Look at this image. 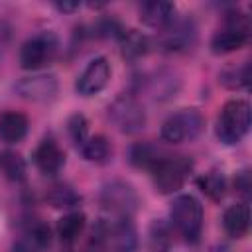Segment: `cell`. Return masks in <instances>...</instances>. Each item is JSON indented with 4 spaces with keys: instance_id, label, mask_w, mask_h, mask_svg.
Wrapping results in <instances>:
<instances>
[{
    "instance_id": "cell-12",
    "label": "cell",
    "mask_w": 252,
    "mask_h": 252,
    "mask_svg": "<svg viewBox=\"0 0 252 252\" xmlns=\"http://www.w3.org/2000/svg\"><path fill=\"white\" fill-rule=\"evenodd\" d=\"M106 242L112 252H134L138 246L136 228L132 217H116L110 224L106 222Z\"/></svg>"
},
{
    "instance_id": "cell-13",
    "label": "cell",
    "mask_w": 252,
    "mask_h": 252,
    "mask_svg": "<svg viewBox=\"0 0 252 252\" xmlns=\"http://www.w3.org/2000/svg\"><path fill=\"white\" fill-rule=\"evenodd\" d=\"M33 163L45 175H55L65 165V152L53 138H43L33 150Z\"/></svg>"
},
{
    "instance_id": "cell-18",
    "label": "cell",
    "mask_w": 252,
    "mask_h": 252,
    "mask_svg": "<svg viewBox=\"0 0 252 252\" xmlns=\"http://www.w3.org/2000/svg\"><path fill=\"white\" fill-rule=\"evenodd\" d=\"M83 158L87 161H93V163H106L110 158H112V146L108 142L106 136L102 134H94V136H89L81 146H79Z\"/></svg>"
},
{
    "instance_id": "cell-1",
    "label": "cell",
    "mask_w": 252,
    "mask_h": 252,
    "mask_svg": "<svg viewBox=\"0 0 252 252\" xmlns=\"http://www.w3.org/2000/svg\"><path fill=\"white\" fill-rule=\"evenodd\" d=\"M250 122H252V114L248 100L244 98L226 100L217 118V138L224 146H234L248 134Z\"/></svg>"
},
{
    "instance_id": "cell-26",
    "label": "cell",
    "mask_w": 252,
    "mask_h": 252,
    "mask_svg": "<svg viewBox=\"0 0 252 252\" xmlns=\"http://www.w3.org/2000/svg\"><path fill=\"white\" fill-rule=\"evenodd\" d=\"M120 39H122L124 57H140L148 51V39L144 35H140L138 32H134V30H128V32L124 30Z\"/></svg>"
},
{
    "instance_id": "cell-14",
    "label": "cell",
    "mask_w": 252,
    "mask_h": 252,
    "mask_svg": "<svg viewBox=\"0 0 252 252\" xmlns=\"http://www.w3.org/2000/svg\"><path fill=\"white\" fill-rule=\"evenodd\" d=\"M51 246V230L45 222L28 224L12 246V252H47Z\"/></svg>"
},
{
    "instance_id": "cell-8",
    "label": "cell",
    "mask_w": 252,
    "mask_h": 252,
    "mask_svg": "<svg viewBox=\"0 0 252 252\" xmlns=\"http://www.w3.org/2000/svg\"><path fill=\"white\" fill-rule=\"evenodd\" d=\"M100 205L114 217H132L140 205V197L130 183L122 179H114L102 185Z\"/></svg>"
},
{
    "instance_id": "cell-20",
    "label": "cell",
    "mask_w": 252,
    "mask_h": 252,
    "mask_svg": "<svg viewBox=\"0 0 252 252\" xmlns=\"http://www.w3.org/2000/svg\"><path fill=\"white\" fill-rule=\"evenodd\" d=\"M87 224V219H85V213L81 211H69L67 215H63L59 220H57V234L63 242H73L85 228Z\"/></svg>"
},
{
    "instance_id": "cell-27",
    "label": "cell",
    "mask_w": 252,
    "mask_h": 252,
    "mask_svg": "<svg viewBox=\"0 0 252 252\" xmlns=\"http://www.w3.org/2000/svg\"><path fill=\"white\" fill-rule=\"evenodd\" d=\"M220 83L228 89H246L250 83V63L244 61L240 67L226 69L220 75Z\"/></svg>"
},
{
    "instance_id": "cell-29",
    "label": "cell",
    "mask_w": 252,
    "mask_h": 252,
    "mask_svg": "<svg viewBox=\"0 0 252 252\" xmlns=\"http://www.w3.org/2000/svg\"><path fill=\"white\" fill-rule=\"evenodd\" d=\"M234 185H236L238 193L248 199V197H250V187H252V183H250V171H248V169H242L240 173H236Z\"/></svg>"
},
{
    "instance_id": "cell-6",
    "label": "cell",
    "mask_w": 252,
    "mask_h": 252,
    "mask_svg": "<svg viewBox=\"0 0 252 252\" xmlns=\"http://www.w3.org/2000/svg\"><path fill=\"white\" fill-rule=\"evenodd\" d=\"M59 39L53 32H39L24 41L20 49V65L28 71L41 69L43 65L51 63L57 55Z\"/></svg>"
},
{
    "instance_id": "cell-15",
    "label": "cell",
    "mask_w": 252,
    "mask_h": 252,
    "mask_svg": "<svg viewBox=\"0 0 252 252\" xmlns=\"http://www.w3.org/2000/svg\"><path fill=\"white\" fill-rule=\"evenodd\" d=\"M30 128V120L20 110H4L0 112V140L6 144H18L26 138Z\"/></svg>"
},
{
    "instance_id": "cell-23",
    "label": "cell",
    "mask_w": 252,
    "mask_h": 252,
    "mask_svg": "<svg viewBox=\"0 0 252 252\" xmlns=\"http://www.w3.org/2000/svg\"><path fill=\"white\" fill-rule=\"evenodd\" d=\"M197 185H199V189H201L209 199H213V201H220V199L226 195V179H224V175H222L220 171H217V169H213V171L201 175V177L197 179Z\"/></svg>"
},
{
    "instance_id": "cell-3",
    "label": "cell",
    "mask_w": 252,
    "mask_h": 252,
    "mask_svg": "<svg viewBox=\"0 0 252 252\" xmlns=\"http://www.w3.org/2000/svg\"><path fill=\"white\" fill-rule=\"evenodd\" d=\"M191 169H193V161L189 158L165 154L150 173L156 191L161 195H171L185 185Z\"/></svg>"
},
{
    "instance_id": "cell-7",
    "label": "cell",
    "mask_w": 252,
    "mask_h": 252,
    "mask_svg": "<svg viewBox=\"0 0 252 252\" xmlns=\"http://www.w3.org/2000/svg\"><path fill=\"white\" fill-rule=\"evenodd\" d=\"M108 118L124 134H136L146 128L144 106L132 94H120L108 104Z\"/></svg>"
},
{
    "instance_id": "cell-28",
    "label": "cell",
    "mask_w": 252,
    "mask_h": 252,
    "mask_svg": "<svg viewBox=\"0 0 252 252\" xmlns=\"http://www.w3.org/2000/svg\"><path fill=\"white\" fill-rule=\"evenodd\" d=\"M87 126L89 124H87V120H85L83 114H75V116L69 118V134H71L73 142L77 144V148L89 138V128Z\"/></svg>"
},
{
    "instance_id": "cell-17",
    "label": "cell",
    "mask_w": 252,
    "mask_h": 252,
    "mask_svg": "<svg viewBox=\"0 0 252 252\" xmlns=\"http://www.w3.org/2000/svg\"><path fill=\"white\" fill-rule=\"evenodd\" d=\"M175 18V6L171 2H144L140 6V20L152 28H165Z\"/></svg>"
},
{
    "instance_id": "cell-25",
    "label": "cell",
    "mask_w": 252,
    "mask_h": 252,
    "mask_svg": "<svg viewBox=\"0 0 252 252\" xmlns=\"http://www.w3.org/2000/svg\"><path fill=\"white\" fill-rule=\"evenodd\" d=\"M0 167L12 181H24L26 179V161L16 152H2L0 156Z\"/></svg>"
},
{
    "instance_id": "cell-19",
    "label": "cell",
    "mask_w": 252,
    "mask_h": 252,
    "mask_svg": "<svg viewBox=\"0 0 252 252\" xmlns=\"http://www.w3.org/2000/svg\"><path fill=\"white\" fill-rule=\"evenodd\" d=\"M165 156V152L154 144H146V142H140V144H134L130 148V161L132 165L140 167V169H146V171H152L156 167V163Z\"/></svg>"
},
{
    "instance_id": "cell-21",
    "label": "cell",
    "mask_w": 252,
    "mask_h": 252,
    "mask_svg": "<svg viewBox=\"0 0 252 252\" xmlns=\"http://www.w3.org/2000/svg\"><path fill=\"white\" fill-rule=\"evenodd\" d=\"M171 228L165 220L161 219H156L152 224H150V230H148V246H150V252H169L171 248Z\"/></svg>"
},
{
    "instance_id": "cell-9",
    "label": "cell",
    "mask_w": 252,
    "mask_h": 252,
    "mask_svg": "<svg viewBox=\"0 0 252 252\" xmlns=\"http://www.w3.org/2000/svg\"><path fill=\"white\" fill-rule=\"evenodd\" d=\"M112 69L106 57H94L87 63V67L81 71V75L75 81V91L81 96H93L98 94L110 81Z\"/></svg>"
},
{
    "instance_id": "cell-4",
    "label": "cell",
    "mask_w": 252,
    "mask_h": 252,
    "mask_svg": "<svg viewBox=\"0 0 252 252\" xmlns=\"http://www.w3.org/2000/svg\"><path fill=\"white\" fill-rule=\"evenodd\" d=\"M250 37V18L240 10H232L224 18V28L219 30L211 39V49L217 55L232 53L248 43Z\"/></svg>"
},
{
    "instance_id": "cell-2",
    "label": "cell",
    "mask_w": 252,
    "mask_h": 252,
    "mask_svg": "<svg viewBox=\"0 0 252 252\" xmlns=\"http://www.w3.org/2000/svg\"><path fill=\"white\" fill-rule=\"evenodd\" d=\"M169 217H171L175 230L183 236L185 242L189 244L199 242L201 232H203V205L197 197L189 193L177 195L171 203Z\"/></svg>"
},
{
    "instance_id": "cell-22",
    "label": "cell",
    "mask_w": 252,
    "mask_h": 252,
    "mask_svg": "<svg viewBox=\"0 0 252 252\" xmlns=\"http://www.w3.org/2000/svg\"><path fill=\"white\" fill-rule=\"evenodd\" d=\"M150 85H152V91H150L152 96L158 100H165L169 96H175V93L179 89V79L173 73L159 71L158 75H154L150 79Z\"/></svg>"
},
{
    "instance_id": "cell-24",
    "label": "cell",
    "mask_w": 252,
    "mask_h": 252,
    "mask_svg": "<svg viewBox=\"0 0 252 252\" xmlns=\"http://www.w3.org/2000/svg\"><path fill=\"white\" fill-rule=\"evenodd\" d=\"M47 201L55 209H73L75 205H79L81 197L77 195V191L73 187L61 183V185H55L47 191Z\"/></svg>"
},
{
    "instance_id": "cell-30",
    "label": "cell",
    "mask_w": 252,
    "mask_h": 252,
    "mask_svg": "<svg viewBox=\"0 0 252 252\" xmlns=\"http://www.w3.org/2000/svg\"><path fill=\"white\" fill-rule=\"evenodd\" d=\"M57 6V10H61V12H71V10H77L79 8V4L75 2V4H67V2H63V4H55Z\"/></svg>"
},
{
    "instance_id": "cell-16",
    "label": "cell",
    "mask_w": 252,
    "mask_h": 252,
    "mask_svg": "<svg viewBox=\"0 0 252 252\" xmlns=\"http://www.w3.org/2000/svg\"><path fill=\"white\" fill-rule=\"evenodd\" d=\"M222 228L230 238L246 236V232L250 228V207H248V203L230 205L222 213Z\"/></svg>"
},
{
    "instance_id": "cell-11",
    "label": "cell",
    "mask_w": 252,
    "mask_h": 252,
    "mask_svg": "<svg viewBox=\"0 0 252 252\" xmlns=\"http://www.w3.org/2000/svg\"><path fill=\"white\" fill-rule=\"evenodd\" d=\"M16 93L32 102H47L53 100L57 94V79L55 75H47V73H39V75H32V77H24L16 83Z\"/></svg>"
},
{
    "instance_id": "cell-10",
    "label": "cell",
    "mask_w": 252,
    "mask_h": 252,
    "mask_svg": "<svg viewBox=\"0 0 252 252\" xmlns=\"http://www.w3.org/2000/svg\"><path fill=\"white\" fill-rule=\"evenodd\" d=\"M197 41V26L191 18H173L161 35V45L165 51H187Z\"/></svg>"
},
{
    "instance_id": "cell-5",
    "label": "cell",
    "mask_w": 252,
    "mask_h": 252,
    "mask_svg": "<svg viewBox=\"0 0 252 252\" xmlns=\"http://www.w3.org/2000/svg\"><path fill=\"white\" fill-rule=\"evenodd\" d=\"M205 128V118L197 108H181L169 114L161 124V140L169 144L193 142Z\"/></svg>"
}]
</instances>
